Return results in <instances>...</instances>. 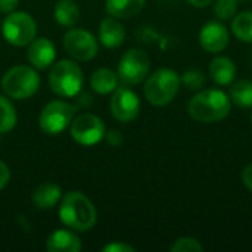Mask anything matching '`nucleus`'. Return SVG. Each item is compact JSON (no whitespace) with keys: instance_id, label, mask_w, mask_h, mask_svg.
<instances>
[{"instance_id":"obj_1","label":"nucleus","mask_w":252,"mask_h":252,"mask_svg":"<svg viewBox=\"0 0 252 252\" xmlns=\"http://www.w3.org/2000/svg\"><path fill=\"white\" fill-rule=\"evenodd\" d=\"M188 111L198 123H217L230 114V97L223 90L207 89L189 100Z\"/></svg>"},{"instance_id":"obj_2","label":"nucleus","mask_w":252,"mask_h":252,"mask_svg":"<svg viewBox=\"0 0 252 252\" xmlns=\"http://www.w3.org/2000/svg\"><path fill=\"white\" fill-rule=\"evenodd\" d=\"M59 217L65 226L78 232H87L96 224L97 214L94 205L86 195L69 192L61 202Z\"/></svg>"},{"instance_id":"obj_3","label":"nucleus","mask_w":252,"mask_h":252,"mask_svg":"<svg viewBox=\"0 0 252 252\" xmlns=\"http://www.w3.org/2000/svg\"><path fill=\"white\" fill-rule=\"evenodd\" d=\"M182 78L174 69H157L145 83V97L155 106H165L177 96Z\"/></svg>"},{"instance_id":"obj_4","label":"nucleus","mask_w":252,"mask_h":252,"mask_svg":"<svg viewBox=\"0 0 252 252\" xmlns=\"http://www.w3.org/2000/svg\"><path fill=\"white\" fill-rule=\"evenodd\" d=\"M49 83L56 94L62 97H72L83 87V71L74 61L62 59L50 69Z\"/></svg>"},{"instance_id":"obj_5","label":"nucleus","mask_w":252,"mask_h":252,"mask_svg":"<svg viewBox=\"0 0 252 252\" xmlns=\"http://www.w3.org/2000/svg\"><path fill=\"white\" fill-rule=\"evenodd\" d=\"M40 86L38 74L25 65H18L10 68L1 78V89L12 99H28L31 97Z\"/></svg>"},{"instance_id":"obj_6","label":"nucleus","mask_w":252,"mask_h":252,"mask_svg":"<svg viewBox=\"0 0 252 252\" xmlns=\"http://www.w3.org/2000/svg\"><path fill=\"white\" fill-rule=\"evenodd\" d=\"M3 35L13 46H27L35 38L37 25L25 12H12L3 22Z\"/></svg>"},{"instance_id":"obj_7","label":"nucleus","mask_w":252,"mask_h":252,"mask_svg":"<svg viewBox=\"0 0 252 252\" xmlns=\"http://www.w3.org/2000/svg\"><path fill=\"white\" fill-rule=\"evenodd\" d=\"M75 106L62 102V100H53L47 103L38 118V124L41 130L47 134H59L62 133L68 126H71L74 114H75Z\"/></svg>"},{"instance_id":"obj_8","label":"nucleus","mask_w":252,"mask_h":252,"mask_svg":"<svg viewBox=\"0 0 252 252\" xmlns=\"http://www.w3.org/2000/svg\"><path fill=\"white\" fill-rule=\"evenodd\" d=\"M151 68V61L146 52L140 49H131L126 52L118 63V77L124 84L142 83Z\"/></svg>"},{"instance_id":"obj_9","label":"nucleus","mask_w":252,"mask_h":252,"mask_svg":"<svg viewBox=\"0 0 252 252\" xmlns=\"http://www.w3.org/2000/svg\"><path fill=\"white\" fill-rule=\"evenodd\" d=\"M71 136L83 146H93L105 137V124L96 115L83 114L71 123Z\"/></svg>"},{"instance_id":"obj_10","label":"nucleus","mask_w":252,"mask_h":252,"mask_svg":"<svg viewBox=\"0 0 252 252\" xmlns=\"http://www.w3.org/2000/svg\"><path fill=\"white\" fill-rule=\"evenodd\" d=\"M63 47L68 55L77 61H90L97 53V41L94 37L80 28L69 30L63 37Z\"/></svg>"},{"instance_id":"obj_11","label":"nucleus","mask_w":252,"mask_h":252,"mask_svg":"<svg viewBox=\"0 0 252 252\" xmlns=\"http://www.w3.org/2000/svg\"><path fill=\"white\" fill-rule=\"evenodd\" d=\"M140 111V100L137 94L127 87H117L111 99V112L115 120L121 123L133 121Z\"/></svg>"},{"instance_id":"obj_12","label":"nucleus","mask_w":252,"mask_h":252,"mask_svg":"<svg viewBox=\"0 0 252 252\" xmlns=\"http://www.w3.org/2000/svg\"><path fill=\"white\" fill-rule=\"evenodd\" d=\"M229 30L217 21L207 22L199 32V43L204 50L210 53L223 52L229 46Z\"/></svg>"},{"instance_id":"obj_13","label":"nucleus","mask_w":252,"mask_h":252,"mask_svg":"<svg viewBox=\"0 0 252 252\" xmlns=\"http://www.w3.org/2000/svg\"><path fill=\"white\" fill-rule=\"evenodd\" d=\"M56 58L55 46L47 38H35L30 43L28 47V61L32 63V66L38 69H44L53 63Z\"/></svg>"},{"instance_id":"obj_14","label":"nucleus","mask_w":252,"mask_h":252,"mask_svg":"<svg viewBox=\"0 0 252 252\" xmlns=\"http://www.w3.org/2000/svg\"><path fill=\"white\" fill-rule=\"evenodd\" d=\"M99 38L105 47H118L126 40V30L117 18H105L99 27Z\"/></svg>"},{"instance_id":"obj_15","label":"nucleus","mask_w":252,"mask_h":252,"mask_svg":"<svg viewBox=\"0 0 252 252\" xmlns=\"http://www.w3.org/2000/svg\"><path fill=\"white\" fill-rule=\"evenodd\" d=\"M210 75L216 84L229 86L236 77L235 62L227 56H217L210 63Z\"/></svg>"},{"instance_id":"obj_16","label":"nucleus","mask_w":252,"mask_h":252,"mask_svg":"<svg viewBox=\"0 0 252 252\" xmlns=\"http://www.w3.org/2000/svg\"><path fill=\"white\" fill-rule=\"evenodd\" d=\"M46 248L50 252H78L81 242L78 236L68 230H56L47 238Z\"/></svg>"},{"instance_id":"obj_17","label":"nucleus","mask_w":252,"mask_h":252,"mask_svg":"<svg viewBox=\"0 0 252 252\" xmlns=\"http://www.w3.org/2000/svg\"><path fill=\"white\" fill-rule=\"evenodd\" d=\"M62 196V189L55 183H43L32 192V202L37 208L47 210L58 204Z\"/></svg>"},{"instance_id":"obj_18","label":"nucleus","mask_w":252,"mask_h":252,"mask_svg":"<svg viewBox=\"0 0 252 252\" xmlns=\"http://www.w3.org/2000/svg\"><path fill=\"white\" fill-rule=\"evenodd\" d=\"M146 0H106V12L114 18H131L139 13Z\"/></svg>"},{"instance_id":"obj_19","label":"nucleus","mask_w":252,"mask_h":252,"mask_svg":"<svg viewBox=\"0 0 252 252\" xmlns=\"http://www.w3.org/2000/svg\"><path fill=\"white\" fill-rule=\"evenodd\" d=\"M118 84V77L114 71L108 68H100L97 69L92 78H90V86L92 89L99 93V94H108L117 89Z\"/></svg>"},{"instance_id":"obj_20","label":"nucleus","mask_w":252,"mask_h":252,"mask_svg":"<svg viewBox=\"0 0 252 252\" xmlns=\"http://www.w3.org/2000/svg\"><path fill=\"white\" fill-rule=\"evenodd\" d=\"M80 10L72 0H59L55 6V19L63 27H74L78 22Z\"/></svg>"},{"instance_id":"obj_21","label":"nucleus","mask_w":252,"mask_h":252,"mask_svg":"<svg viewBox=\"0 0 252 252\" xmlns=\"http://www.w3.org/2000/svg\"><path fill=\"white\" fill-rule=\"evenodd\" d=\"M232 31L241 41L252 43V12H242L233 16Z\"/></svg>"},{"instance_id":"obj_22","label":"nucleus","mask_w":252,"mask_h":252,"mask_svg":"<svg viewBox=\"0 0 252 252\" xmlns=\"http://www.w3.org/2000/svg\"><path fill=\"white\" fill-rule=\"evenodd\" d=\"M230 100L242 108L252 106V81L239 80L230 89Z\"/></svg>"},{"instance_id":"obj_23","label":"nucleus","mask_w":252,"mask_h":252,"mask_svg":"<svg viewBox=\"0 0 252 252\" xmlns=\"http://www.w3.org/2000/svg\"><path fill=\"white\" fill-rule=\"evenodd\" d=\"M16 124V112L13 105L4 97L0 96V133L10 131Z\"/></svg>"},{"instance_id":"obj_24","label":"nucleus","mask_w":252,"mask_h":252,"mask_svg":"<svg viewBox=\"0 0 252 252\" xmlns=\"http://www.w3.org/2000/svg\"><path fill=\"white\" fill-rule=\"evenodd\" d=\"M238 10V0H217L214 12L219 19H233Z\"/></svg>"},{"instance_id":"obj_25","label":"nucleus","mask_w":252,"mask_h":252,"mask_svg":"<svg viewBox=\"0 0 252 252\" xmlns=\"http://www.w3.org/2000/svg\"><path fill=\"white\" fill-rule=\"evenodd\" d=\"M170 251L173 252H202L204 248L195 238H180L171 247Z\"/></svg>"},{"instance_id":"obj_26","label":"nucleus","mask_w":252,"mask_h":252,"mask_svg":"<svg viewBox=\"0 0 252 252\" xmlns=\"http://www.w3.org/2000/svg\"><path fill=\"white\" fill-rule=\"evenodd\" d=\"M182 83L190 90H199L205 84V75L199 69H189L183 74Z\"/></svg>"},{"instance_id":"obj_27","label":"nucleus","mask_w":252,"mask_h":252,"mask_svg":"<svg viewBox=\"0 0 252 252\" xmlns=\"http://www.w3.org/2000/svg\"><path fill=\"white\" fill-rule=\"evenodd\" d=\"M103 252H134V248L126 244H109L106 247H103Z\"/></svg>"},{"instance_id":"obj_28","label":"nucleus","mask_w":252,"mask_h":252,"mask_svg":"<svg viewBox=\"0 0 252 252\" xmlns=\"http://www.w3.org/2000/svg\"><path fill=\"white\" fill-rule=\"evenodd\" d=\"M9 177H10V171H9L7 165L0 161V190L7 185Z\"/></svg>"},{"instance_id":"obj_29","label":"nucleus","mask_w":252,"mask_h":252,"mask_svg":"<svg viewBox=\"0 0 252 252\" xmlns=\"http://www.w3.org/2000/svg\"><path fill=\"white\" fill-rule=\"evenodd\" d=\"M242 182L247 186V189L252 192V164L247 165L245 170L242 171Z\"/></svg>"},{"instance_id":"obj_30","label":"nucleus","mask_w":252,"mask_h":252,"mask_svg":"<svg viewBox=\"0 0 252 252\" xmlns=\"http://www.w3.org/2000/svg\"><path fill=\"white\" fill-rule=\"evenodd\" d=\"M19 0H0V12H13Z\"/></svg>"},{"instance_id":"obj_31","label":"nucleus","mask_w":252,"mask_h":252,"mask_svg":"<svg viewBox=\"0 0 252 252\" xmlns=\"http://www.w3.org/2000/svg\"><path fill=\"white\" fill-rule=\"evenodd\" d=\"M106 139H108V142H109L112 146H118V145L123 142L121 133H120V131H117V130H111V131L106 134Z\"/></svg>"},{"instance_id":"obj_32","label":"nucleus","mask_w":252,"mask_h":252,"mask_svg":"<svg viewBox=\"0 0 252 252\" xmlns=\"http://www.w3.org/2000/svg\"><path fill=\"white\" fill-rule=\"evenodd\" d=\"M192 6H195V7H205V6H208V4H211V1L213 0H188Z\"/></svg>"},{"instance_id":"obj_33","label":"nucleus","mask_w":252,"mask_h":252,"mask_svg":"<svg viewBox=\"0 0 252 252\" xmlns=\"http://www.w3.org/2000/svg\"><path fill=\"white\" fill-rule=\"evenodd\" d=\"M251 121H252V115H251Z\"/></svg>"}]
</instances>
